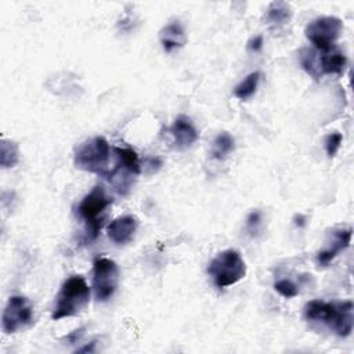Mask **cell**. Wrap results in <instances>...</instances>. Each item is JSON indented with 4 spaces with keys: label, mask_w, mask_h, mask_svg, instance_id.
Wrapping results in <instances>:
<instances>
[{
    "label": "cell",
    "mask_w": 354,
    "mask_h": 354,
    "mask_svg": "<svg viewBox=\"0 0 354 354\" xmlns=\"http://www.w3.org/2000/svg\"><path fill=\"white\" fill-rule=\"evenodd\" d=\"M354 306L351 300L346 301H324L310 300L304 308V318L310 322H321L326 325L336 336L347 337L354 326Z\"/></svg>",
    "instance_id": "cell-1"
},
{
    "label": "cell",
    "mask_w": 354,
    "mask_h": 354,
    "mask_svg": "<svg viewBox=\"0 0 354 354\" xmlns=\"http://www.w3.org/2000/svg\"><path fill=\"white\" fill-rule=\"evenodd\" d=\"M90 300V288L82 275H72L64 281L51 311L54 321L77 315Z\"/></svg>",
    "instance_id": "cell-2"
},
{
    "label": "cell",
    "mask_w": 354,
    "mask_h": 354,
    "mask_svg": "<svg viewBox=\"0 0 354 354\" xmlns=\"http://www.w3.org/2000/svg\"><path fill=\"white\" fill-rule=\"evenodd\" d=\"M301 68L313 79L318 80L324 75H342L344 72L347 58L339 48L332 47L325 51L315 48H303L299 55Z\"/></svg>",
    "instance_id": "cell-3"
},
{
    "label": "cell",
    "mask_w": 354,
    "mask_h": 354,
    "mask_svg": "<svg viewBox=\"0 0 354 354\" xmlns=\"http://www.w3.org/2000/svg\"><path fill=\"white\" fill-rule=\"evenodd\" d=\"M111 158V147L108 141L101 137H93L77 147L75 151V166L83 171L94 173L105 177L108 173V163Z\"/></svg>",
    "instance_id": "cell-4"
},
{
    "label": "cell",
    "mask_w": 354,
    "mask_h": 354,
    "mask_svg": "<svg viewBox=\"0 0 354 354\" xmlns=\"http://www.w3.org/2000/svg\"><path fill=\"white\" fill-rule=\"evenodd\" d=\"M207 272L217 288H228L246 275V264L238 250L227 249L209 263Z\"/></svg>",
    "instance_id": "cell-5"
},
{
    "label": "cell",
    "mask_w": 354,
    "mask_h": 354,
    "mask_svg": "<svg viewBox=\"0 0 354 354\" xmlns=\"http://www.w3.org/2000/svg\"><path fill=\"white\" fill-rule=\"evenodd\" d=\"M111 198L106 195L102 185H95L77 206V213L82 220L86 223L88 239H95L101 225H102V213L111 205Z\"/></svg>",
    "instance_id": "cell-6"
},
{
    "label": "cell",
    "mask_w": 354,
    "mask_h": 354,
    "mask_svg": "<svg viewBox=\"0 0 354 354\" xmlns=\"http://www.w3.org/2000/svg\"><path fill=\"white\" fill-rule=\"evenodd\" d=\"M116 163L112 170H108L105 178L115 184L119 194L124 195L131 185L133 177L138 176L141 171L140 159L134 149L131 148H113Z\"/></svg>",
    "instance_id": "cell-7"
},
{
    "label": "cell",
    "mask_w": 354,
    "mask_h": 354,
    "mask_svg": "<svg viewBox=\"0 0 354 354\" xmlns=\"http://www.w3.org/2000/svg\"><path fill=\"white\" fill-rule=\"evenodd\" d=\"M119 267L108 257H97L93 263V290L97 301H108L119 285Z\"/></svg>",
    "instance_id": "cell-8"
},
{
    "label": "cell",
    "mask_w": 354,
    "mask_h": 354,
    "mask_svg": "<svg viewBox=\"0 0 354 354\" xmlns=\"http://www.w3.org/2000/svg\"><path fill=\"white\" fill-rule=\"evenodd\" d=\"M342 29L343 24L337 17H318L306 26L304 35L315 50L325 51L335 47Z\"/></svg>",
    "instance_id": "cell-9"
},
{
    "label": "cell",
    "mask_w": 354,
    "mask_h": 354,
    "mask_svg": "<svg viewBox=\"0 0 354 354\" xmlns=\"http://www.w3.org/2000/svg\"><path fill=\"white\" fill-rule=\"evenodd\" d=\"M33 321V307L30 301L21 295L11 296L3 310L1 328L6 335L15 333Z\"/></svg>",
    "instance_id": "cell-10"
},
{
    "label": "cell",
    "mask_w": 354,
    "mask_h": 354,
    "mask_svg": "<svg viewBox=\"0 0 354 354\" xmlns=\"http://www.w3.org/2000/svg\"><path fill=\"white\" fill-rule=\"evenodd\" d=\"M351 235H353V230L350 227L335 228L330 234L326 248L317 253L315 256L317 264L321 267H326L340 252L346 250L350 246Z\"/></svg>",
    "instance_id": "cell-11"
},
{
    "label": "cell",
    "mask_w": 354,
    "mask_h": 354,
    "mask_svg": "<svg viewBox=\"0 0 354 354\" xmlns=\"http://www.w3.org/2000/svg\"><path fill=\"white\" fill-rule=\"evenodd\" d=\"M136 231H137V218L131 214L116 217L106 227L108 238L116 245H124L130 242Z\"/></svg>",
    "instance_id": "cell-12"
},
{
    "label": "cell",
    "mask_w": 354,
    "mask_h": 354,
    "mask_svg": "<svg viewBox=\"0 0 354 354\" xmlns=\"http://www.w3.org/2000/svg\"><path fill=\"white\" fill-rule=\"evenodd\" d=\"M170 134L173 136L174 142L180 148H188L199 138V133L195 124L185 115H180L176 118L170 127Z\"/></svg>",
    "instance_id": "cell-13"
},
{
    "label": "cell",
    "mask_w": 354,
    "mask_h": 354,
    "mask_svg": "<svg viewBox=\"0 0 354 354\" xmlns=\"http://www.w3.org/2000/svg\"><path fill=\"white\" fill-rule=\"evenodd\" d=\"M159 40L166 53H171L184 47L187 43V35L183 25L178 21H173L165 25L159 32Z\"/></svg>",
    "instance_id": "cell-14"
},
{
    "label": "cell",
    "mask_w": 354,
    "mask_h": 354,
    "mask_svg": "<svg viewBox=\"0 0 354 354\" xmlns=\"http://www.w3.org/2000/svg\"><path fill=\"white\" fill-rule=\"evenodd\" d=\"M292 18V8L285 1H272L270 3L266 11V24L272 30L282 29Z\"/></svg>",
    "instance_id": "cell-15"
},
{
    "label": "cell",
    "mask_w": 354,
    "mask_h": 354,
    "mask_svg": "<svg viewBox=\"0 0 354 354\" xmlns=\"http://www.w3.org/2000/svg\"><path fill=\"white\" fill-rule=\"evenodd\" d=\"M235 148V141L227 131L220 133L212 145V156L217 160H224Z\"/></svg>",
    "instance_id": "cell-16"
},
{
    "label": "cell",
    "mask_w": 354,
    "mask_h": 354,
    "mask_svg": "<svg viewBox=\"0 0 354 354\" xmlns=\"http://www.w3.org/2000/svg\"><path fill=\"white\" fill-rule=\"evenodd\" d=\"M19 160V148L18 144L7 140V138H1L0 141V165L3 169H10L14 167Z\"/></svg>",
    "instance_id": "cell-17"
},
{
    "label": "cell",
    "mask_w": 354,
    "mask_h": 354,
    "mask_svg": "<svg viewBox=\"0 0 354 354\" xmlns=\"http://www.w3.org/2000/svg\"><path fill=\"white\" fill-rule=\"evenodd\" d=\"M260 77H261V75H260L259 71L249 73L239 84L235 86L234 95L236 98H239V100H246V98L252 97L256 93V90H257Z\"/></svg>",
    "instance_id": "cell-18"
},
{
    "label": "cell",
    "mask_w": 354,
    "mask_h": 354,
    "mask_svg": "<svg viewBox=\"0 0 354 354\" xmlns=\"http://www.w3.org/2000/svg\"><path fill=\"white\" fill-rule=\"evenodd\" d=\"M274 289L281 295L283 296L285 299H292V297H296L299 295V288L295 282H292L290 279H279L274 283Z\"/></svg>",
    "instance_id": "cell-19"
},
{
    "label": "cell",
    "mask_w": 354,
    "mask_h": 354,
    "mask_svg": "<svg viewBox=\"0 0 354 354\" xmlns=\"http://www.w3.org/2000/svg\"><path fill=\"white\" fill-rule=\"evenodd\" d=\"M342 140H343V136L339 133V131H333V133H329L325 140H324V145H325V151H326V155L329 158L335 156L336 152L339 151L340 148V144H342Z\"/></svg>",
    "instance_id": "cell-20"
},
{
    "label": "cell",
    "mask_w": 354,
    "mask_h": 354,
    "mask_svg": "<svg viewBox=\"0 0 354 354\" xmlns=\"http://www.w3.org/2000/svg\"><path fill=\"white\" fill-rule=\"evenodd\" d=\"M261 227V212L260 210H253L248 214L246 217V223H245V228L248 231V234H250L252 236H254Z\"/></svg>",
    "instance_id": "cell-21"
},
{
    "label": "cell",
    "mask_w": 354,
    "mask_h": 354,
    "mask_svg": "<svg viewBox=\"0 0 354 354\" xmlns=\"http://www.w3.org/2000/svg\"><path fill=\"white\" fill-rule=\"evenodd\" d=\"M261 47H263V36H254L252 40H249V43H248V48L250 50V51H253V53H257V51H260L261 50Z\"/></svg>",
    "instance_id": "cell-22"
},
{
    "label": "cell",
    "mask_w": 354,
    "mask_h": 354,
    "mask_svg": "<svg viewBox=\"0 0 354 354\" xmlns=\"http://www.w3.org/2000/svg\"><path fill=\"white\" fill-rule=\"evenodd\" d=\"M306 221H307V218L303 214H295L293 216V224L299 228H303L306 225Z\"/></svg>",
    "instance_id": "cell-23"
},
{
    "label": "cell",
    "mask_w": 354,
    "mask_h": 354,
    "mask_svg": "<svg viewBox=\"0 0 354 354\" xmlns=\"http://www.w3.org/2000/svg\"><path fill=\"white\" fill-rule=\"evenodd\" d=\"M94 344H95V343H94V342H91V343H90V346L87 344V346H84V347H82V348H77L76 351H77V353H87V351L90 353V351H93Z\"/></svg>",
    "instance_id": "cell-24"
}]
</instances>
